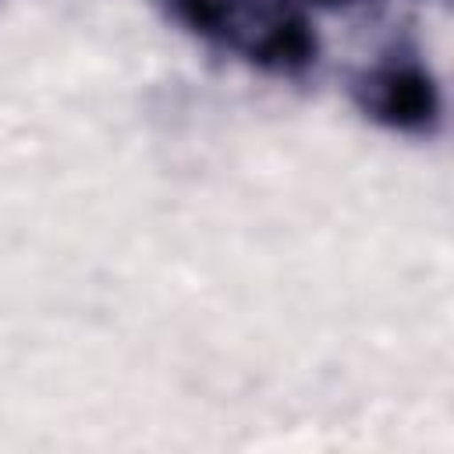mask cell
I'll return each mask as SVG.
<instances>
[{"instance_id":"1","label":"cell","mask_w":454,"mask_h":454,"mask_svg":"<svg viewBox=\"0 0 454 454\" xmlns=\"http://www.w3.org/2000/svg\"><path fill=\"white\" fill-rule=\"evenodd\" d=\"M365 114L394 131H433L440 121V89L422 64H390L365 82Z\"/></svg>"},{"instance_id":"2","label":"cell","mask_w":454,"mask_h":454,"mask_svg":"<svg viewBox=\"0 0 454 454\" xmlns=\"http://www.w3.org/2000/svg\"><path fill=\"white\" fill-rule=\"evenodd\" d=\"M248 57L262 71H273V74H301L319 57V35H316V28H312L309 18H301L294 11H284V14H277L252 39Z\"/></svg>"},{"instance_id":"3","label":"cell","mask_w":454,"mask_h":454,"mask_svg":"<svg viewBox=\"0 0 454 454\" xmlns=\"http://www.w3.org/2000/svg\"><path fill=\"white\" fill-rule=\"evenodd\" d=\"M174 21H181L188 32L202 39H227L234 28V7L231 0H167Z\"/></svg>"},{"instance_id":"4","label":"cell","mask_w":454,"mask_h":454,"mask_svg":"<svg viewBox=\"0 0 454 454\" xmlns=\"http://www.w3.org/2000/svg\"><path fill=\"white\" fill-rule=\"evenodd\" d=\"M316 4H340V0H316Z\"/></svg>"}]
</instances>
